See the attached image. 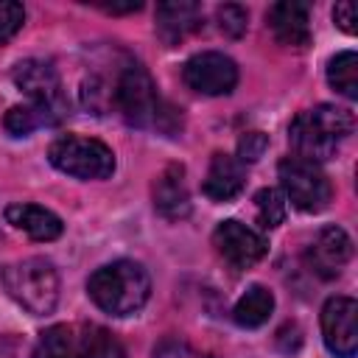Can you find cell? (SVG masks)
<instances>
[{"label": "cell", "instance_id": "6", "mask_svg": "<svg viewBox=\"0 0 358 358\" xmlns=\"http://www.w3.org/2000/svg\"><path fill=\"white\" fill-rule=\"evenodd\" d=\"M280 182L285 196L291 199V204L302 213H322L330 199H333V187L330 179L324 176V171L316 162L299 159V157H285L277 165Z\"/></svg>", "mask_w": 358, "mask_h": 358}, {"label": "cell", "instance_id": "5", "mask_svg": "<svg viewBox=\"0 0 358 358\" xmlns=\"http://www.w3.org/2000/svg\"><path fill=\"white\" fill-rule=\"evenodd\" d=\"M48 159L62 173H70L76 179H106L115 171V154L106 143L95 137H78L64 134L50 143Z\"/></svg>", "mask_w": 358, "mask_h": 358}, {"label": "cell", "instance_id": "16", "mask_svg": "<svg viewBox=\"0 0 358 358\" xmlns=\"http://www.w3.org/2000/svg\"><path fill=\"white\" fill-rule=\"evenodd\" d=\"M6 221L25 232L34 241H56L64 232V224L56 213L39 207V204H8L6 207Z\"/></svg>", "mask_w": 358, "mask_h": 358}, {"label": "cell", "instance_id": "27", "mask_svg": "<svg viewBox=\"0 0 358 358\" xmlns=\"http://www.w3.org/2000/svg\"><path fill=\"white\" fill-rule=\"evenodd\" d=\"M154 358H201V355H196L190 347H185V344H162L157 352H154Z\"/></svg>", "mask_w": 358, "mask_h": 358}, {"label": "cell", "instance_id": "28", "mask_svg": "<svg viewBox=\"0 0 358 358\" xmlns=\"http://www.w3.org/2000/svg\"><path fill=\"white\" fill-rule=\"evenodd\" d=\"M101 8L109 11V14H126V11H140L143 3H134V0H131V3H123V6H115V3H112V6H101Z\"/></svg>", "mask_w": 358, "mask_h": 358}, {"label": "cell", "instance_id": "23", "mask_svg": "<svg viewBox=\"0 0 358 358\" xmlns=\"http://www.w3.org/2000/svg\"><path fill=\"white\" fill-rule=\"evenodd\" d=\"M215 17H218L221 34H227V36H232V39L243 36V31H246V25H249V11H246L243 6H238V3H224V6H218Z\"/></svg>", "mask_w": 358, "mask_h": 358}, {"label": "cell", "instance_id": "24", "mask_svg": "<svg viewBox=\"0 0 358 358\" xmlns=\"http://www.w3.org/2000/svg\"><path fill=\"white\" fill-rule=\"evenodd\" d=\"M25 22V8L14 0H3L0 3V45L8 42Z\"/></svg>", "mask_w": 358, "mask_h": 358}, {"label": "cell", "instance_id": "15", "mask_svg": "<svg viewBox=\"0 0 358 358\" xmlns=\"http://www.w3.org/2000/svg\"><path fill=\"white\" fill-rule=\"evenodd\" d=\"M268 25L280 45L288 48H305L310 42V25H308V6L296 0H282L268 8Z\"/></svg>", "mask_w": 358, "mask_h": 358}, {"label": "cell", "instance_id": "9", "mask_svg": "<svg viewBox=\"0 0 358 358\" xmlns=\"http://www.w3.org/2000/svg\"><path fill=\"white\" fill-rule=\"evenodd\" d=\"M213 246L215 252L232 266V268H252L255 263H260L268 252V241L255 232L252 227L241 224V221H221L213 232Z\"/></svg>", "mask_w": 358, "mask_h": 358}, {"label": "cell", "instance_id": "2", "mask_svg": "<svg viewBox=\"0 0 358 358\" xmlns=\"http://www.w3.org/2000/svg\"><path fill=\"white\" fill-rule=\"evenodd\" d=\"M355 117L344 106L333 103H319L313 109L299 112L291 126H288V143L294 148V157L308 159V162H324L336 157L338 143L352 134Z\"/></svg>", "mask_w": 358, "mask_h": 358}, {"label": "cell", "instance_id": "11", "mask_svg": "<svg viewBox=\"0 0 358 358\" xmlns=\"http://www.w3.org/2000/svg\"><path fill=\"white\" fill-rule=\"evenodd\" d=\"M305 257H308V266L313 274H319L322 280H336L352 257V241L341 227H336V224L324 227L310 241Z\"/></svg>", "mask_w": 358, "mask_h": 358}, {"label": "cell", "instance_id": "10", "mask_svg": "<svg viewBox=\"0 0 358 358\" xmlns=\"http://www.w3.org/2000/svg\"><path fill=\"white\" fill-rule=\"evenodd\" d=\"M322 336L333 355L355 358L358 350V305L350 296H330L322 308Z\"/></svg>", "mask_w": 358, "mask_h": 358}, {"label": "cell", "instance_id": "13", "mask_svg": "<svg viewBox=\"0 0 358 358\" xmlns=\"http://www.w3.org/2000/svg\"><path fill=\"white\" fill-rule=\"evenodd\" d=\"M154 207L168 221H179V218L190 215V193H187L182 165L173 162L157 176V182H154Z\"/></svg>", "mask_w": 358, "mask_h": 358}, {"label": "cell", "instance_id": "7", "mask_svg": "<svg viewBox=\"0 0 358 358\" xmlns=\"http://www.w3.org/2000/svg\"><path fill=\"white\" fill-rule=\"evenodd\" d=\"M182 78L190 90L201 95H229L238 84V67L229 56L218 50H204L185 62Z\"/></svg>", "mask_w": 358, "mask_h": 358}, {"label": "cell", "instance_id": "12", "mask_svg": "<svg viewBox=\"0 0 358 358\" xmlns=\"http://www.w3.org/2000/svg\"><path fill=\"white\" fill-rule=\"evenodd\" d=\"M157 36L173 48L185 36H190L196 28H201V8L193 0H171L157 6Z\"/></svg>", "mask_w": 358, "mask_h": 358}, {"label": "cell", "instance_id": "8", "mask_svg": "<svg viewBox=\"0 0 358 358\" xmlns=\"http://www.w3.org/2000/svg\"><path fill=\"white\" fill-rule=\"evenodd\" d=\"M14 84L31 98V103L48 106L67 117V98L62 92V78L53 62L45 59H25L14 67Z\"/></svg>", "mask_w": 358, "mask_h": 358}, {"label": "cell", "instance_id": "26", "mask_svg": "<svg viewBox=\"0 0 358 358\" xmlns=\"http://www.w3.org/2000/svg\"><path fill=\"white\" fill-rule=\"evenodd\" d=\"M333 20H336V25H338L344 34H355V22H358L355 3H350V0L336 3V8H333Z\"/></svg>", "mask_w": 358, "mask_h": 358}, {"label": "cell", "instance_id": "3", "mask_svg": "<svg viewBox=\"0 0 358 358\" xmlns=\"http://www.w3.org/2000/svg\"><path fill=\"white\" fill-rule=\"evenodd\" d=\"M87 291L101 310L112 316H129L148 302L151 280L140 263L115 260L92 271V277L87 280Z\"/></svg>", "mask_w": 358, "mask_h": 358}, {"label": "cell", "instance_id": "18", "mask_svg": "<svg viewBox=\"0 0 358 358\" xmlns=\"http://www.w3.org/2000/svg\"><path fill=\"white\" fill-rule=\"evenodd\" d=\"M274 310V296L266 285H249L246 294L235 302L232 308V319L241 327H260Z\"/></svg>", "mask_w": 358, "mask_h": 358}, {"label": "cell", "instance_id": "17", "mask_svg": "<svg viewBox=\"0 0 358 358\" xmlns=\"http://www.w3.org/2000/svg\"><path fill=\"white\" fill-rule=\"evenodd\" d=\"M64 115L48 109V106H39V103H20V106H11L3 117V129L14 137H28L31 131L42 129V126H56L62 123Z\"/></svg>", "mask_w": 358, "mask_h": 358}, {"label": "cell", "instance_id": "1", "mask_svg": "<svg viewBox=\"0 0 358 358\" xmlns=\"http://www.w3.org/2000/svg\"><path fill=\"white\" fill-rule=\"evenodd\" d=\"M112 106L123 115L129 126L137 129H157L165 134H176L182 129V112L159 98L154 78L137 62H126L115 73Z\"/></svg>", "mask_w": 358, "mask_h": 358}, {"label": "cell", "instance_id": "4", "mask_svg": "<svg viewBox=\"0 0 358 358\" xmlns=\"http://www.w3.org/2000/svg\"><path fill=\"white\" fill-rule=\"evenodd\" d=\"M6 291L11 299H17L28 313L45 316L59 302V274L50 260L45 257H28L20 263H11L0 274Z\"/></svg>", "mask_w": 358, "mask_h": 358}, {"label": "cell", "instance_id": "14", "mask_svg": "<svg viewBox=\"0 0 358 358\" xmlns=\"http://www.w3.org/2000/svg\"><path fill=\"white\" fill-rule=\"evenodd\" d=\"M243 182H246V171H243V162L238 157L213 154L207 176L201 182V190L213 201H232L243 190Z\"/></svg>", "mask_w": 358, "mask_h": 358}, {"label": "cell", "instance_id": "25", "mask_svg": "<svg viewBox=\"0 0 358 358\" xmlns=\"http://www.w3.org/2000/svg\"><path fill=\"white\" fill-rule=\"evenodd\" d=\"M268 148V137L263 131H246L238 140V159L241 162H257Z\"/></svg>", "mask_w": 358, "mask_h": 358}, {"label": "cell", "instance_id": "20", "mask_svg": "<svg viewBox=\"0 0 358 358\" xmlns=\"http://www.w3.org/2000/svg\"><path fill=\"white\" fill-rule=\"evenodd\" d=\"M327 81L344 98H358V56L355 50H341L327 64Z\"/></svg>", "mask_w": 358, "mask_h": 358}, {"label": "cell", "instance_id": "21", "mask_svg": "<svg viewBox=\"0 0 358 358\" xmlns=\"http://www.w3.org/2000/svg\"><path fill=\"white\" fill-rule=\"evenodd\" d=\"M73 350H76L73 330L67 324H53L39 336L31 358H73Z\"/></svg>", "mask_w": 358, "mask_h": 358}, {"label": "cell", "instance_id": "22", "mask_svg": "<svg viewBox=\"0 0 358 358\" xmlns=\"http://www.w3.org/2000/svg\"><path fill=\"white\" fill-rule=\"evenodd\" d=\"M255 210H257V224L263 229H274L285 221V196L277 187H263L255 193Z\"/></svg>", "mask_w": 358, "mask_h": 358}, {"label": "cell", "instance_id": "19", "mask_svg": "<svg viewBox=\"0 0 358 358\" xmlns=\"http://www.w3.org/2000/svg\"><path fill=\"white\" fill-rule=\"evenodd\" d=\"M73 358H126L123 347L109 336V330L103 327H84V333L76 338V350Z\"/></svg>", "mask_w": 358, "mask_h": 358}]
</instances>
